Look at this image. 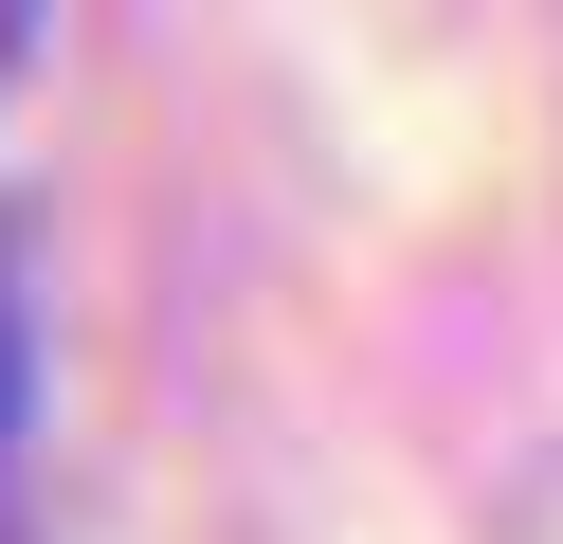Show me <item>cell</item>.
Listing matches in <instances>:
<instances>
[{"label":"cell","instance_id":"cell-1","mask_svg":"<svg viewBox=\"0 0 563 544\" xmlns=\"http://www.w3.org/2000/svg\"><path fill=\"white\" fill-rule=\"evenodd\" d=\"M0 435H19V254H0Z\"/></svg>","mask_w":563,"mask_h":544},{"label":"cell","instance_id":"cell-2","mask_svg":"<svg viewBox=\"0 0 563 544\" xmlns=\"http://www.w3.org/2000/svg\"><path fill=\"white\" fill-rule=\"evenodd\" d=\"M19 36H37V19H19V0H0V73H19Z\"/></svg>","mask_w":563,"mask_h":544}]
</instances>
